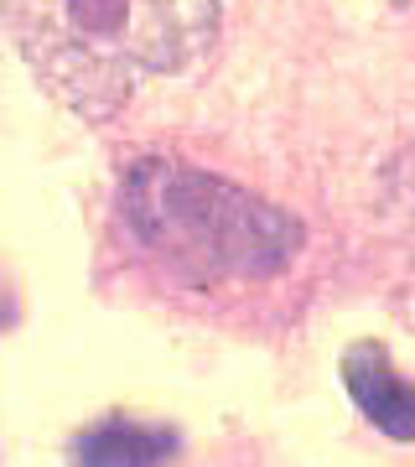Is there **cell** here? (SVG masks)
Listing matches in <instances>:
<instances>
[{"instance_id": "cell-1", "label": "cell", "mask_w": 415, "mask_h": 467, "mask_svg": "<svg viewBox=\"0 0 415 467\" xmlns=\"http://www.w3.org/2000/svg\"><path fill=\"white\" fill-rule=\"evenodd\" d=\"M0 16L36 84L94 125L146 78L198 63L218 36V0H5Z\"/></svg>"}, {"instance_id": "cell-2", "label": "cell", "mask_w": 415, "mask_h": 467, "mask_svg": "<svg viewBox=\"0 0 415 467\" xmlns=\"http://www.w3.org/2000/svg\"><path fill=\"white\" fill-rule=\"evenodd\" d=\"M119 202L135 239L192 285L260 281L301 250L296 218L182 161H135Z\"/></svg>"}, {"instance_id": "cell-3", "label": "cell", "mask_w": 415, "mask_h": 467, "mask_svg": "<svg viewBox=\"0 0 415 467\" xmlns=\"http://www.w3.org/2000/svg\"><path fill=\"white\" fill-rule=\"evenodd\" d=\"M343 384H348L353 405H358L384 436L415 441V384L399 379V368L389 364V353H384L379 343H353V348L343 353Z\"/></svg>"}, {"instance_id": "cell-4", "label": "cell", "mask_w": 415, "mask_h": 467, "mask_svg": "<svg viewBox=\"0 0 415 467\" xmlns=\"http://www.w3.org/2000/svg\"><path fill=\"white\" fill-rule=\"evenodd\" d=\"M171 451H177V436L166 426H140V420L109 416L73 441V462L78 467H161L171 462Z\"/></svg>"}]
</instances>
